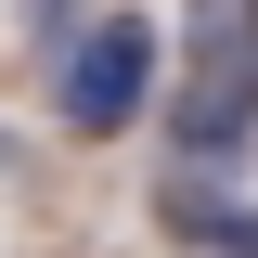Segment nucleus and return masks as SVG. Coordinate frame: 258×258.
<instances>
[{
  "mask_svg": "<svg viewBox=\"0 0 258 258\" xmlns=\"http://www.w3.org/2000/svg\"><path fill=\"white\" fill-rule=\"evenodd\" d=\"M155 220L181 232V245H207V258H258V207H232L220 181H168V194H155Z\"/></svg>",
  "mask_w": 258,
  "mask_h": 258,
  "instance_id": "3",
  "label": "nucleus"
},
{
  "mask_svg": "<svg viewBox=\"0 0 258 258\" xmlns=\"http://www.w3.org/2000/svg\"><path fill=\"white\" fill-rule=\"evenodd\" d=\"M39 39H52V91H64V129L78 142H116L142 103H155V26L142 13H39Z\"/></svg>",
  "mask_w": 258,
  "mask_h": 258,
  "instance_id": "2",
  "label": "nucleus"
},
{
  "mask_svg": "<svg viewBox=\"0 0 258 258\" xmlns=\"http://www.w3.org/2000/svg\"><path fill=\"white\" fill-rule=\"evenodd\" d=\"M181 91H168V155L181 168H245V142H258V13H194V39H181Z\"/></svg>",
  "mask_w": 258,
  "mask_h": 258,
  "instance_id": "1",
  "label": "nucleus"
}]
</instances>
